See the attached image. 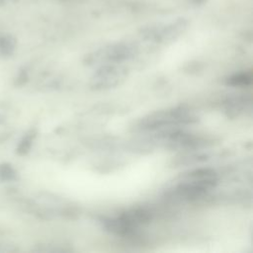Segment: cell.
Masks as SVG:
<instances>
[{
    "label": "cell",
    "mask_w": 253,
    "mask_h": 253,
    "mask_svg": "<svg viewBox=\"0 0 253 253\" xmlns=\"http://www.w3.org/2000/svg\"><path fill=\"white\" fill-rule=\"evenodd\" d=\"M197 118L183 108L157 111L142 118L137 124V128L142 131H157L170 127H178L194 124Z\"/></svg>",
    "instance_id": "cell-1"
},
{
    "label": "cell",
    "mask_w": 253,
    "mask_h": 253,
    "mask_svg": "<svg viewBox=\"0 0 253 253\" xmlns=\"http://www.w3.org/2000/svg\"><path fill=\"white\" fill-rule=\"evenodd\" d=\"M136 49L129 43H116L97 50L90 57L91 62L117 64L134 56Z\"/></svg>",
    "instance_id": "cell-2"
},
{
    "label": "cell",
    "mask_w": 253,
    "mask_h": 253,
    "mask_svg": "<svg viewBox=\"0 0 253 253\" xmlns=\"http://www.w3.org/2000/svg\"><path fill=\"white\" fill-rule=\"evenodd\" d=\"M126 74V70L123 67L116 64H103L92 77L91 86L96 90L115 87L124 81Z\"/></svg>",
    "instance_id": "cell-3"
},
{
    "label": "cell",
    "mask_w": 253,
    "mask_h": 253,
    "mask_svg": "<svg viewBox=\"0 0 253 253\" xmlns=\"http://www.w3.org/2000/svg\"><path fill=\"white\" fill-rule=\"evenodd\" d=\"M185 19H179L171 24L165 26L150 27L144 32L147 39L156 42H170L179 37L187 27Z\"/></svg>",
    "instance_id": "cell-4"
},
{
    "label": "cell",
    "mask_w": 253,
    "mask_h": 253,
    "mask_svg": "<svg viewBox=\"0 0 253 253\" xmlns=\"http://www.w3.org/2000/svg\"><path fill=\"white\" fill-rule=\"evenodd\" d=\"M251 81H252L251 74L247 72H242V73H237L230 76L226 80V83L227 85H230V86L239 87V86H248L251 84Z\"/></svg>",
    "instance_id": "cell-5"
},
{
    "label": "cell",
    "mask_w": 253,
    "mask_h": 253,
    "mask_svg": "<svg viewBox=\"0 0 253 253\" xmlns=\"http://www.w3.org/2000/svg\"><path fill=\"white\" fill-rule=\"evenodd\" d=\"M0 178L4 181H13L17 178L15 169L7 163L0 165Z\"/></svg>",
    "instance_id": "cell-6"
},
{
    "label": "cell",
    "mask_w": 253,
    "mask_h": 253,
    "mask_svg": "<svg viewBox=\"0 0 253 253\" xmlns=\"http://www.w3.org/2000/svg\"><path fill=\"white\" fill-rule=\"evenodd\" d=\"M35 137V133H28L20 142L19 146H18V153L19 154H25L29 151L31 145H32V141Z\"/></svg>",
    "instance_id": "cell-7"
},
{
    "label": "cell",
    "mask_w": 253,
    "mask_h": 253,
    "mask_svg": "<svg viewBox=\"0 0 253 253\" xmlns=\"http://www.w3.org/2000/svg\"><path fill=\"white\" fill-rule=\"evenodd\" d=\"M190 2H192V3H194V4H196V5H202V4H204L207 0H189Z\"/></svg>",
    "instance_id": "cell-8"
}]
</instances>
